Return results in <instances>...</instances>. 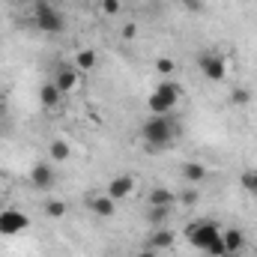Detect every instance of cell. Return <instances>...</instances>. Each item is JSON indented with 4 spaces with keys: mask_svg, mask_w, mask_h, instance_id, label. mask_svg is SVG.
I'll list each match as a JSON object with an SVG mask.
<instances>
[{
    "mask_svg": "<svg viewBox=\"0 0 257 257\" xmlns=\"http://www.w3.org/2000/svg\"><path fill=\"white\" fill-rule=\"evenodd\" d=\"M177 135H180V123H174L168 114H165V117H156V114H153V117L144 123V128H141V138H144V147H147L150 156H159L162 150H168Z\"/></svg>",
    "mask_w": 257,
    "mask_h": 257,
    "instance_id": "1",
    "label": "cell"
},
{
    "mask_svg": "<svg viewBox=\"0 0 257 257\" xmlns=\"http://www.w3.org/2000/svg\"><path fill=\"white\" fill-rule=\"evenodd\" d=\"M186 236H189V242H192L194 248H200V251H206V254L212 257H224V242H221V227L215 224V221H194L192 227L186 230Z\"/></svg>",
    "mask_w": 257,
    "mask_h": 257,
    "instance_id": "2",
    "label": "cell"
},
{
    "mask_svg": "<svg viewBox=\"0 0 257 257\" xmlns=\"http://www.w3.org/2000/svg\"><path fill=\"white\" fill-rule=\"evenodd\" d=\"M180 96H183V87H180L174 78H165V81H162V84L150 93V99H147L150 114H156V117L171 114V111H174V105L180 102Z\"/></svg>",
    "mask_w": 257,
    "mask_h": 257,
    "instance_id": "3",
    "label": "cell"
},
{
    "mask_svg": "<svg viewBox=\"0 0 257 257\" xmlns=\"http://www.w3.org/2000/svg\"><path fill=\"white\" fill-rule=\"evenodd\" d=\"M33 24L42 33H63L66 18L60 9H54L51 3H33Z\"/></svg>",
    "mask_w": 257,
    "mask_h": 257,
    "instance_id": "4",
    "label": "cell"
},
{
    "mask_svg": "<svg viewBox=\"0 0 257 257\" xmlns=\"http://www.w3.org/2000/svg\"><path fill=\"white\" fill-rule=\"evenodd\" d=\"M197 66H200L203 78H206V81H212V84H221V81L227 78V60H224L221 54L203 51V54L197 57Z\"/></svg>",
    "mask_w": 257,
    "mask_h": 257,
    "instance_id": "5",
    "label": "cell"
},
{
    "mask_svg": "<svg viewBox=\"0 0 257 257\" xmlns=\"http://www.w3.org/2000/svg\"><path fill=\"white\" fill-rule=\"evenodd\" d=\"M30 218L21 212V209H3L0 212V236H15L21 230H27Z\"/></svg>",
    "mask_w": 257,
    "mask_h": 257,
    "instance_id": "6",
    "label": "cell"
},
{
    "mask_svg": "<svg viewBox=\"0 0 257 257\" xmlns=\"http://www.w3.org/2000/svg\"><path fill=\"white\" fill-rule=\"evenodd\" d=\"M132 192H135V177H132V174H117V177L108 183V192L105 194H108L111 200H126Z\"/></svg>",
    "mask_w": 257,
    "mask_h": 257,
    "instance_id": "7",
    "label": "cell"
},
{
    "mask_svg": "<svg viewBox=\"0 0 257 257\" xmlns=\"http://www.w3.org/2000/svg\"><path fill=\"white\" fill-rule=\"evenodd\" d=\"M30 183H33V189H42V192H48V189L57 183V177H54V168H51L48 162H39V165H33V171H30Z\"/></svg>",
    "mask_w": 257,
    "mask_h": 257,
    "instance_id": "8",
    "label": "cell"
},
{
    "mask_svg": "<svg viewBox=\"0 0 257 257\" xmlns=\"http://www.w3.org/2000/svg\"><path fill=\"white\" fill-rule=\"evenodd\" d=\"M221 242H224V254H239L245 248V233L236 227H227L221 230Z\"/></svg>",
    "mask_w": 257,
    "mask_h": 257,
    "instance_id": "9",
    "label": "cell"
},
{
    "mask_svg": "<svg viewBox=\"0 0 257 257\" xmlns=\"http://www.w3.org/2000/svg\"><path fill=\"white\" fill-rule=\"evenodd\" d=\"M78 81H81V75H78V69H72V66L57 69V75H54V84H57L60 93H72V90L78 87Z\"/></svg>",
    "mask_w": 257,
    "mask_h": 257,
    "instance_id": "10",
    "label": "cell"
},
{
    "mask_svg": "<svg viewBox=\"0 0 257 257\" xmlns=\"http://www.w3.org/2000/svg\"><path fill=\"white\" fill-rule=\"evenodd\" d=\"M87 203H90V209H93L99 218H111V215H114V209H117V200H111L108 194H93Z\"/></svg>",
    "mask_w": 257,
    "mask_h": 257,
    "instance_id": "11",
    "label": "cell"
},
{
    "mask_svg": "<svg viewBox=\"0 0 257 257\" xmlns=\"http://www.w3.org/2000/svg\"><path fill=\"white\" fill-rule=\"evenodd\" d=\"M60 99H63V93L57 90V84L51 81V84H45L42 90H39V102H42V108L45 111H54L57 105H60Z\"/></svg>",
    "mask_w": 257,
    "mask_h": 257,
    "instance_id": "12",
    "label": "cell"
},
{
    "mask_svg": "<svg viewBox=\"0 0 257 257\" xmlns=\"http://www.w3.org/2000/svg\"><path fill=\"white\" fill-rule=\"evenodd\" d=\"M171 245H174V233L165 230V227H156L147 239V248H153V251H162V248H171Z\"/></svg>",
    "mask_w": 257,
    "mask_h": 257,
    "instance_id": "13",
    "label": "cell"
},
{
    "mask_svg": "<svg viewBox=\"0 0 257 257\" xmlns=\"http://www.w3.org/2000/svg\"><path fill=\"white\" fill-rule=\"evenodd\" d=\"M180 177L186 180V183H192V186H197L203 177H206V165H200V162H186L183 168H180Z\"/></svg>",
    "mask_w": 257,
    "mask_h": 257,
    "instance_id": "14",
    "label": "cell"
},
{
    "mask_svg": "<svg viewBox=\"0 0 257 257\" xmlns=\"http://www.w3.org/2000/svg\"><path fill=\"white\" fill-rule=\"evenodd\" d=\"M174 200H177V194L171 189H150V194H147V206H174Z\"/></svg>",
    "mask_w": 257,
    "mask_h": 257,
    "instance_id": "15",
    "label": "cell"
},
{
    "mask_svg": "<svg viewBox=\"0 0 257 257\" xmlns=\"http://www.w3.org/2000/svg\"><path fill=\"white\" fill-rule=\"evenodd\" d=\"M48 156H51L54 162H66V159L72 156V147L66 144L63 138H54V141L48 144Z\"/></svg>",
    "mask_w": 257,
    "mask_h": 257,
    "instance_id": "16",
    "label": "cell"
},
{
    "mask_svg": "<svg viewBox=\"0 0 257 257\" xmlns=\"http://www.w3.org/2000/svg\"><path fill=\"white\" fill-rule=\"evenodd\" d=\"M96 66V51L93 48H81L78 54H75V69L78 72H90Z\"/></svg>",
    "mask_w": 257,
    "mask_h": 257,
    "instance_id": "17",
    "label": "cell"
},
{
    "mask_svg": "<svg viewBox=\"0 0 257 257\" xmlns=\"http://www.w3.org/2000/svg\"><path fill=\"white\" fill-rule=\"evenodd\" d=\"M168 215H171V206H150V209H147V221H150L153 227H162V224L168 221Z\"/></svg>",
    "mask_w": 257,
    "mask_h": 257,
    "instance_id": "18",
    "label": "cell"
},
{
    "mask_svg": "<svg viewBox=\"0 0 257 257\" xmlns=\"http://www.w3.org/2000/svg\"><path fill=\"white\" fill-rule=\"evenodd\" d=\"M45 215H48V218H63L66 203L63 200H48V203H45Z\"/></svg>",
    "mask_w": 257,
    "mask_h": 257,
    "instance_id": "19",
    "label": "cell"
},
{
    "mask_svg": "<svg viewBox=\"0 0 257 257\" xmlns=\"http://www.w3.org/2000/svg\"><path fill=\"white\" fill-rule=\"evenodd\" d=\"M230 102H233L236 108H245V105L251 102V93H248L245 87H239V90H233V93H230Z\"/></svg>",
    "mask_w": 257,
    "mask_h": 257,
    "instance_id": "20",
    "label": "cell"
},
{
    "mask_svg": "<svg viewBox=\"0 0 257 257\" xmlns=\"http://www.w3.org/2000/svg\"><path fill=\"white\" fill-rule=\"evenodd\" d=\"M242 189L257 197V171H245V174H242Z\"/></svg>",
    "mask_w": 257,
    "mask_h": 257,
    "instance_id": "21",
    "label": "cell"
},
{
    "mask_svg": "<svg viewBox=\"0 0 257 257\" xmlns=\"http://www.w3.org/2000/svg\"><path fill=\"white\" fill-rule=\"evenodd\" d=\"M156 69H159L162 75H174V72H177V63H174L171 57H159V60H156Z\"/></svg>",
    "mask_w": 257,
    "mask_h": 257,
    "instance_id": "22",
    "label": "cell"
},
{
    "mask_svg": "<svg viewBox=\"0 0 257 257\" xmlns=\"http://www.w3.org/2000/svg\"><path fill=\"white\" fill-rule=\"evenodd\" d=\"M180 3H183V9H186V12H192V15H197V12H203V9H206V3H203V0H180Z\"/></svg>",
    "mask_w": 257,
    "mask_h": 257,
    "instance_id": "23",
    "label": "cell"
},
{
    "mask_svg": "<svg viewBox=\"0 0 257 257\" xmlns=\"http://www.w3.org/2000/svg\"><path fill=\"white\" fill-rule=\"evenodd\" d=\"M180 200H183V203H186V206H194V203H197V200H200V192H197V189H189V192L183 194V197H180Z\"/></svg>",
    "mask_w": 257,
    "mask_h": 257,
    "instance_id": "24",
    "label": "cell"
},
{
    "mask_svg": "<svg viewBox=\"0 0 257 257\" xmlns=\"http://www.w3.org/2000/svg\"><path fill=\"white\" fill-rule=\"evenodd\" d=\"M102 9H105L108 15H117V12H120V0H102Z\"/></svg>",
    "mask_w": 257,
    "mask_h": 257,
    "instance_id": "25",
    "label": "cell"
},
{
    "mask_svg": "<svg viewBox=\"0 0 257 257\" xmlns=\"http://www.w3.org/2000/svg\"><path fill=\"white\" fill-rule=\"evenodd\" d=\"M123 36H126V39H135V36H138V27H135V24H126V27H123Z\"/></svg>",
    "mask_w": 257,
    "mask_h": 257,
    "instance_id": "26",
    "label": "cell"
},
{
    "mask_svg": "<svg viewBox=\"0 0 257 257\" xmlns=\"http://www.w3.org/2000/svg\"><path fill=\"white\" fill-rule=\"evenodd\" d=\"M135 257H156V251H153V248H144V251H138Z\"/></svg>",
    "mask_w": 257,
    "mask_h": 257,
    "instance_id": "27",
    "label": "cell"
},
{
    "mask_svg": "<svg viewBox=\"0 0 257 257\" xmlns=\"http://www.w3.org/2000/svg\"><path fill=\"white\" fill-rule=\"evenodd\" d=\"M30 3H51V0H30Z\"/></svg>",
    "mask_w": 257,
    "mask_h": 257,
    "instance_id": "28",
    "label": "cell"
},
{
    "mask_svg": "<svg viewBox=\"0 0 257 257\" xmlns=\"http://www.w3.org/2000/svg\"><path fill=\"white\" fill-rule=\"evenodd\" d=\"M0 186H3V174H0Z\"/></svg>",
    "mask_w": 257,
    "mask_h": 257,
    "instance_id": "29",
    "label": "cell"
},
{
    "mask_svg": "<svg viewBox=\"0 0 257 257\" xmlns=\"http://www.w3.org/2000/svg\"><path fill=\"white\" fill-rule=\"evenodd\" d=\"M0 108H3V96H0Z\"/></svg>",
    "mask_w": 257,
    "mask_h": 257,
    "instance_id": "30",
    "label": "cell"
},
{
    "mask_svg": "<svg viewBox=\"0 0 257 257\" xmlns=\"http://www.w3.org/2000/svg\"><path fill=\"white\" fill-rule=\"evenodd\" d=\"M27 3H30V0H27Z\"/></svg>",
    "mask_w": 257,
    "mask_h": 257,
    "instance_id": "31",
    "label": "cell"
}]
</instances>
